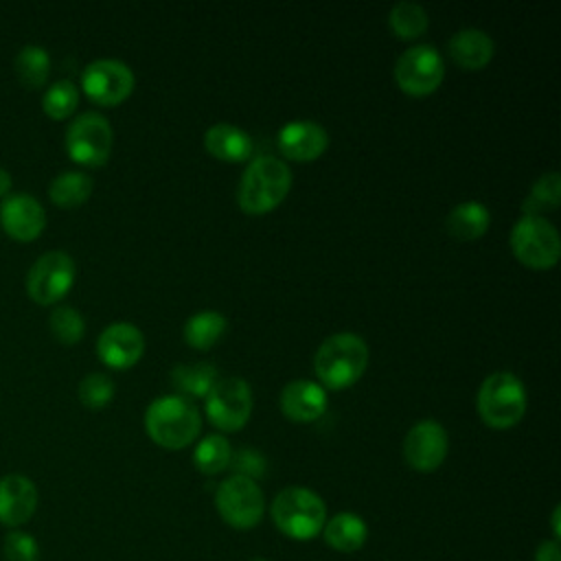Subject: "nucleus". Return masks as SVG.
<instances>
[{
    "label": "nucleus",
    "mask_w": 561,
    "mask_h": 561,
    "mask_svg": "<svg viewBox=\"0 0 561 561\" xmlns=\"http://www.w3.org/2000/svg\"><path fill=\"white\" fill-rule=\"evenodd\" d=\"M559 513H561V508H559V506H554V511H552V535H554V539H559V537H561V528H559Z\"/></svg>",
    "instance_id": "nucleus-37"
},
{
    "label": "nucleus",
    "mask_w": 561,
    "mask_h": 561,
    "mask_svg": "<svg viewBox=\"0 0 561 561\" xmlns=\"http://www.w3.org/2000/svg\"><path fill=\"white\" fill-rule=\"evenodd\" d=\"M489 224H491L489 208L476 199L456 204L445 219L447 232L458 241L480 239L489 230Z\"/></svg>",
    "instance_id": "nucleus-21"
},
{
    "label": "nucleus",
    "mask_w": 561,
    "mask_h": 561,
    "mask_svg": "<svg viewBox=\"0 0 561 561\" xmlns=\"http://www.w3.org/2000/svg\"><path fill=\"white\" fill-rule=\"evenodd\" d=\"M230 458H232V447L228 438H224L221 434L204 436L193 449V462L197 471L206 476L221 473L230 465Z\"/></svg>",
    "instance_id": "nucleus-27"
},
{
    "label": "nucleus",
    "mask_w": 561,
    "mask_h": 561,
    "mask_svg": "<svg viewBox=\"0 0 561 561\" xmlns=\"http://www.w3.org/2000/svg\"><path fill=\"white\" fill-rule=\"evenodd\" d=\"M15 75L26 88H39L48 79L50 57L48 50L37 44H26L15 55Z\"/></svg>",
    "instance_id": "nucleus-29"
},
{
    "label": "nucleus",
    "mask_w": 561,
    "mask_h": 561,
    "mask_svg": "<svg viewBox=\"0 0 561 561\" xmlns=\"http://www.w3.org/2000/svg\"><path fill=\"white\" fill-rule=\"evenodd\" d=\"M206 151L221 162H245L252 156V138L232 123H215L204 131Z\"/></svg>",
    "instance_id": "nucleus-19"
},
{
    "label": "nucleus",
    "mask_w": 561,
    "mask_h": 561,
    "mask_svg": "<svg viewBox=\"0 0 561 561\" xmlns=\"http://www.w3.org/2000/svg\"><path fill=\"white\" fill-rule=\"evenodd\" d=\"M0 224L7 234L20 241L35 239L46 226L42 204L28 193H9L0 204Z\"/></svg>",
    "instance_id": "nucleus-16"
},
{
    "label": "nucleus",
    "mask_w": 561,
    "mask_h": 561,
    "mask_svg": "<svg viewBox=\"0 0 561 561\" xmlns=\"http://www.w3.org/2000/svg\"><path fill=\"white\" fill-rule=\"evenodd\" d=\"M96 353L99 359L110 368H131L145 353V335L131 322H114L101 331Z\"/></svg>",
    "instance_id": "nucleus-14"
},
{
    "label": "nucleus",
    "mask_w": 561,
    "mask_h": 561,
    "mask_svg": "<svg viewBox=\"0 0 561 561\" xmlns=\"http://www.w3.org/2000/svg\"><path fill=\"white\" fill-rule=\"evenodd\" d=\"M272 519L276 528L296 541L313 539L327 522L322 497L307 486H287L272 502Z\"/></svg>",
    "instance_id": "nucleus-5"
},
{
    "label": "nucleus",
    "mask_w": 561,
    "mask_h": 561,
    "mask_svg": "<svg viewBox=\"0 0 561 561\" xmlns=\"http://www.w3.org/2000/svg\"><path fill=\"white\" fill-rule=\"evenodd\" d=\"M37 506V489L22 473L0 478V524L20 526L31 519Z\"/></svg>",
    "instance_id": "nucleus-18"
},
{
    "label": "nucleus",
    "mask_w": 561,
    "mask_h": 561,
    "mask_svg": "<svg viewBox=\"0 0 561 561\" xmlns=\"http://www.w3.org/2000/svg\"><path fill=\"white\" fill-rule=\"evenodd\" d=\"M48 327L53 331V335L61 342V344H75L83 337L85 331V320L83 316L68 305H61L57 309H53Z\"/></svg>",
    "instance_id": "nucleus-31"
},
{
    "label": "nucleus",
    "mask_w": 561,
    "mask_h": 561,
    "mask_svg": "<svg viewBox=\"0 0 561 561\" xmlns=\"http://www.w3.org/2000/svg\"><path fill=\"white\" fill-rule=\"evenodd\" d=\"M9 188H11V173L0 167V195L4 197L9 193Z\"/></svg>",
    "instance_id": "nucleus-36"
},
{
    "label": "nucleus",
    "mask_w": 561,
    "mask_h": 561,
    "mask_svg": "<svg viewBox=\"0 0 561 561\" xmlns=\"http://www.w3.org/2000/svg\"><path fill=\"white\" fill-rule=\"evenodd\" d=\"M228 327V320L221 311L204 309L193 313L184 324V340L195 351H208L219 342Z\"/></svg>",
    "instance_id": "nucleus-23"
},
{
    "label": "nucleus",
    "mask_w": 561,
    "mask_h": 561,
    "mask_svg": "<svg viewBox=\"0 0 561 561\" xmlns=\"http://www.w3.org/2000/svg\"><path fill=\"white\" fill-rule=\"evenodd\" d=\"M219 375L217 368L208 362H195V364H178L171 370V381L175 390L191 399V397H206L210 388L217 383Z\"/></svg>",
    "instance_id": "nucleus-24"
},
{
    "label": "nucleus",
    "mask_w": 561,
    "mask_h": 561,
    "mask_svg": "<svg viewBox=\"0 0 561 561\" xmlns=\"http://www.w3.org/2000/svg\"><path fill=\"white\" fill-rule=\"evenodd\" d=\"M92 178L81 171H64L48 186L50 199L61 208L81 206L92 193Z\"/></svg>",
    "instance_id": "nucleus-25"
},
{
    "label": "nucleus",
    "mask_w": 561,
    "mask_h": 561,
    "mask_svg": "<svg viewBox=\"0 0 561 561\" xmlns=\"http://www.w3.org/2000/svg\"><path fill=\"white\" fill-rule=\"evenodd\" d=\"M515 259L530 270H550L561 254V239L552 221L537 215H524L515 221L511 237Z\"/></svg>",
    "instance_id": "nucleus-6"
},
{
    "label": "nucleus",
    "mask_w": 561,
    "mask_h": 561,
    "mask_svg": "<svg viewBox=\"0 0 561 561\" xmlns=\"http://www.w3.org/2000/svg\"><path fill=\"white\" fill-rule=\"evenodd\" d=\"M145 430L156 445L164 449H184L199 436L202 414L191 399L182 394H164L147 405Z\"/></svg>",
    "instance_id": "nucleus-3"
},
{
    "label": "nucleus",
    "mask_w": 561,
    "mask_h": 561,
    "mask_svg": "<svg viewBox=\"0 0 561 561\" xmlns=\"http://www.w3.org/2000/svg\"><path fill=\"white\" fill-rule=\"evenodd\" d=\"M114 142L110 121L99 112L79 114L66 129L68 156L85 167H101L107 162Z\"/></svg>",
    "instance_id": "nucleus-9"
},
{
    "label": "nucleus",
    "mask_w": 561,
    "mask_h": 561,
    "mask_svg": "<svg viewBox=\"0 0 561 561\" xmlns=\"http://www.w3.org/2000/svg\"><path fill=\"white\" fill-rule=\"evenodd\" d=\"M230 465L234 467L237 476H245L250 480L263 476V471H265V458L254 449H239L230 458Z\"/></svg>",
    "instance_id": "nucleus-34"
},
{
    "label": "nucleus",
    "mask_w": 561,
    "mask_h": 561,
    "mask_svg": "<svg viewBox=\"0 0 561 561\" xmlns=\"http://www.w3.org/2000/svg\"><path fill=\"white\" fill-rule=\"evenodd\" d=\"M75 261L61 250L44 252L26 274V291L39 305H53L68 294L75 283Z\"/></svg>",
    "instance_id": "nucleus-11"
},
{
    "label": "nucleus",
    "mask_w": 561,
    "mask_h": 561,
    "mask_svg": "<svg viewBox=\"0 0 561 561\" xmlns=\"http://www.w3.org/2000/svg\"><path fill=\"white\" fill-rule=\"evenodd\" d=\"M4 557L7 561H37V541L28 533L13 530L4 537Z\"/></svg>",
    "instance_id": "nucleus-33"
},
{
    "label": "nucleus",
    "mask_w": 561,
    "mask_h": 561,
    "mask_svg": "<svg viewBox=\"0 0 561 561\" xmlns=\"http://www.w3.org/2000/svg\"><path fill=\"white\" fill-rule=\"evenodd\" d=\"M528 394L522 379L508 370H497L484 377L478 388L476 408L484 425L493 430H508L526 414Z\"/></svg>",
    "instance_id": "nucleus-4"
},
{
    "label": "nucleus",
    "mask_w": 561,
    "mask_h": 561,
    "mask_svg": "<svg viewBox=\"0 0 561 561\" xmlns=\"http://www.w3.org/2000/svg\"><path fill=\"white\" fill-rule=\"evenodd\" d=\"M559 202H561V178L557 171H548L535 180L522 208H524V215L543 217V213L557 210Z\"/></svg>",
    "instance_id": "nucleus-28"
},
{
    "label": "nucleus",
    "mask_w": 561,
    "mask_h": 561,
    "mask_svg": "<svg viewBox=\"0 0 561 561\" xmlns=\"http://www.w3.org/2000/svg\"><path fill=\"white\" fill-rule=\"evenodd\" d=\"M427 11L412 0L397 2L388 13V26L399 39H416L427 31Z\"/></svg>",
    "instance_id": "nucleus-26"
},
{
    "label": "nucleus",
    "mask_w": 561,
    "mask_h": 561,
    "mask_svg": "<svg viewBox=\"0 0 561 561\" xmlns=\"http://www.w3.org/2000/svg\"><path fill=\"white\" fill-rule=\"evenodd\" d=\"M449 438L445 427L434 419L416 421L403 438V458L405 462L421 473L438 469L447 456Z\"/></svg>",
    "instance_id": "nucleus-13"
},
{
    "label": "nucleus",
    "mask_w": 561,
    "mask_h": 561,
    "mask_svg": "<svg viewBox=\"0 0 561 561\" xmlns=\"http://www.w3.org/2000/svg\"><path fill=\"white\" fill-rule=\"evenodd\" d=\"M535 561H561V546L557 539L541 541L535 552Z\"/></svg>",
    "instance_id": "nucleus-35"
},
{
    "label": "nucleus",
    "mask_w": 561,
    "mask_h": 561,
    "mask_svg": "<svg viewBox=\"0 0 561 561\" xmlns=\"http://www.w3.org/2000/svg\"><path fill=\"white\" fill-rule=\"evenodd\" d=\"M291 188V171L285 160L274 156L252 158L237 186V204L248 215L274 210Z\"/></svg>",
    "instance_id": "nucleus-2"
},
{
    "label": "nucleus",
    "mask_w": 561,
    "mask_h": 561,
    "mask_svg": "<svg viewBox=\"0 0 561 561\" xmlns=\"http://www.w3.org/2000/svg\"><path fill=\"white\" fill-rule=\"evenodd\" d=\"M329 147L327 129L309 118L289 121L278 131V149L287 160L311 162L318 160Z\"/></svg>",
    "instance_id": "nucleus-15"
},
{
    "label": "nucleus",
    "mask_w": 561,
    "mask_h": 561,
    "mask_svg": "<svg viewBox=\"0 0 561 561\" xmlns=\"http://www.w3.org/2000/svg\"><path fill=\"white\" fill-rule=\"evenodd\" d=\"M252 388L241 377H224L204 397V410L210 423L221 432L241 430L252 414Z\"/></svg>",
    "instance_id": "nucleus-8"
},
{
    "label": "nucleus",
    "mask_w": 561,
    "mask_h": 561,
    "mask_svg": "<svg viewBox=\"0 0 561 561\" xmlns=\"http://www.w3.org/2000/svg\"><path fill=\"white\" fill-rule=\"evenodd\" d=\"M324 541L337 552H357L368 537L366 522L348 511H342L333 515L329 522H324Z\"/></svg>",
    "instance_id": "nucleus-22"
},
{
    "label": "nucleus",
    "mask_w": 561,
    "mask_h": 561,
    "mask_svg": "<svg viewBox=\"0 0 561 561\" xmlns=\"http://www.w3.org/2000/svg\"><path fill=\"white\" fill-rule=\"evenodd\" d=\"M77 105H79V90L70 79L55 81L42 96L44 112L55 121L70 116L77 110Z\"/></svg>",
    "instance_id": "nucleus-30"
},
{
    "label": "nucleus",
    "mask_w": 561,
    "mask_h": 561,
    "mask_svg": "<svg viewBox=\"0 0 561 561\" xmlns=\"http://www.w3.org/2000/svg\"><path fill=\"white\" fill-rule=\"evenodd\" d=\"M445 77V61L430 44L410 46L394 64V81L410 96L432 94Z\"/></svg>",
    "instance_id": "nucleus-10"
},
{
    "label": "nucleus",
    "mask_w": 561,
    "mask_h": 561,
    "mask_svg": "<svg viewBox=\"0 0 561 561\" xmlns=\"http://www.w3.org/2000/svg\"><path fill=\"white\" fill-rule=\"evenodd\" d=\"M131 68L118 59H94L81 72L83 92L99 105H118L134 90Z\"/></svg>",
    "instance_id": "nucleus-12"
},
{
    "label": "nucleus",
    "mask_w": 561,
    "mask_h": 561,
    "mask_svg": "<svg viewBox=\"0 0 561 561\" xmlns=\"http://www.w3.org/2000/svg\"><path fill=\"white\" fill-rule=\"evenodd\" d=\"M368 359V344L357 333L340 331L318 346L313 355V370L322 388L346 390L366 373Z\"/></svg>",
    "instance_id": "nucleus-1"
},
{
    "label": "nucleus",
    "mask_w": 561,
    "mask_h": 561,
    "mask_svg": "<svg viewBox=\"0 0 561 561\" xmlns=\"http://www.w3.org/2000/svg\"><path fill=\"white\" fill-rule=\"evenodd\" d=\"M327 390L311 379L289 381L278 397L283 414L294 423H313L327 412Z\"/></svg>",
    "instance_id": "nucleus-17"
},
{
    "label": "nucleus",
    "mask_w": 561,
    "mask_h": 561,
    "mask_svg": "<svg viewBox=\"0 0 561 561\" xmlns=\"http://www.w3.org/2000/svg\"><path fill=\"white\" fill-rule=\"evenodd\" d=\"M449 57L462 70H482L495 55V44L489 33L480 28H462L451 35Z\"/></svg>",
    "instance_id": "nucleus-20"
},
{
    "label": "nucleus",
    "mask_w": 561,
    "mask_h": 561,
    "mask_svg": "<svg viewBox=\"0 0 561 561\" xmlns=\"http://www.w3.org/2000/svg\"><path fill=\"white\" fill-rule=\"evenodd\" d=\"M215 506L221 519L239 530L254 528L265 511V497L256 480L245 476H228L215 491Z\"/></svg>",
    "instance_id": "nucleus-7"
},
{
    "label": "nucleus",
    "mask_w": 561,
    "mask_h": 561,
    "mask_svg": "<svg viewBox=\"0 0 561 561\" xmlns=\"http://www.w3.org/2000/svg\"><path fill=\"white\" fill-rule=\"evenodd\" d=\"M252 561H265V559H252Z\"/></svg>",
    "instance_id": "nucleus-38"
},
{
    "label": "nucleus",
    "mask_w": 561,
    "mask_h": 561,
    "mask_svg": "<svg viewBox=\"0 0 561 561\" xmlns=\"http://www.w3.org/2000/svg\"><path fill=\"white\" fill-rule=\"evenodd\" d=\"M77 394L85 408H105L114 397V381L105 373H90L79 381Z\"/></svg>",
    "instance_id": "nucleus-32"
}]
</instances>
